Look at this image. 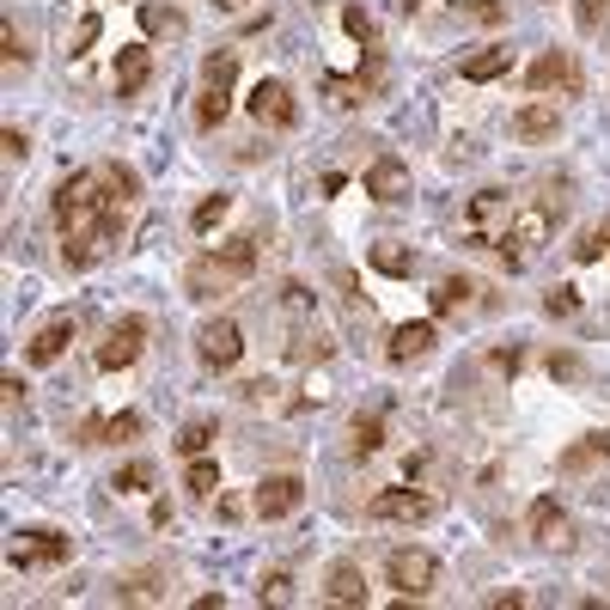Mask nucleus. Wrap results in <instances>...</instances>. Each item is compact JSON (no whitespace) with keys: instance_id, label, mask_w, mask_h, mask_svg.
<instances>
[{"instance_id":"nucleus-32","label":"nucleus","mask_w":610,"mask_h":610,"mask_svg":"<svg viewBox=\"0 0 610 610\" xmlns=\"http://www.w3.org/2000/svg\"><path fill=\"white\" fill-rule=\"evenodd\" d=\"M544 312H549V318H574V312H580V293H574V287H549Z\"/></svg>"},{"instance_id":"nucleus-8","label":"nucleus","mask_w":610,"mask_h":610,"mask_svg":"<svg viewBox=\"0 0 610 610\" xmlns=\"http://www.w3.org/2000/svg\"><path fill=\"white\" fill-rule=\"evenodd\" d=\"M305 501V477H293V470H275V477L257 482V519H287L293 506Z\"/></svg>"},{"instance_id":"nucleus-1","label":"nucleus","mask_w":610,"mask_h":610,"mask_svg":"<svg viewBox=\"0 0 610 610\" xmlns=\"http://www.w3.org/2000/svg\"><path fill=\"white\" fill-rule=\"evenodd\" d=\"M251 275H257V239L244 232V239L196 257V263L184 269V287H189V299H220V293H232L239 281H251Z\"/></svg>"},{"instance_id":"nucleus-20","label":"nucleus","mask_w":610,"mask_h":610,"mask_svg":"<svg viewBox=\"0 0 610 610\" xmlns=\"http://www.w3.org/2000/svg\"><path fill=\"white\" fill-rule=\"evenodd\" d=\"M379 446H385V422H379V415H355V422H348V451H355V458H372Z\"/></svg>"},{"instance_id":"nucleus-22","label":"nucleus","mask_w":610,"mask_h":610,"mask_svg":"<svg viewBox=\"0 0 610 610\" xmlns=\"http://www.w3.org/2000/svg\"><path fill=\"white\" fill-rule=\"evenodd\" d=\"M506 67H513V50H477L465 55V80H501Z\"/></svg>"},{"instance_id":"nucleus-27","label":"nucleus","mask_w":610,"mask_h":610,"mask_svg":"<svg viewBox=\"0 0 610 610\" xmlns=\"http://www.w3.org/2000/svg\"><path fill=\"white\" fill-rule=\"evenodd\" d=\"M153 482H160V470L146 465V458H134V465H122L117 477H110V489H122V494H129V489H153Z\"/></svg>"},{"instance_id":"nucleus-41","label":"nucleus","mask_w":610,"mask_h":610,"mask_svg":"<svg viewBox=\"0 0 610 610\" xmlns=\"http://www.w3.org/2000/svg\"><path fill=\"white\" fill-rule=\"evenodd\" d=\"M220 7H251V0H220Z\"/></svg>"},{"instance_id":"nucleus-19","label":"nucleus","mask_w":610,"mask_h":610,"mask_svg":"<svg viewBox=\"0 0 610 610\" xmlns=\"http://www.w3.org/2000/svg\"><path fill=\"white\" fill-rule=\"evenodd\" d=\"M525 525H531L537 544H562V525H568V519H562V501H556V494H537L531 513H525Z\"/></svg>"},{"instance_id":"nucleus-10","label":"nucleus","mask_w":610,"mask_h":610,"mask_svg":"<svg viewBox=\"0 0 610 610\" xmlns=\"http://www.w3.org/2000/svg\"><path fill=\"white\" fill-rule=\"evenodd\" d=\"M372 519H397V525H422V519H434V494L422 489H385V494H372Z\"/></svg>"},{"instance_id":"nucleus-29","label":"nucleus","mask_w":610,"mask_h":610,"mask_svg":"<svg viewBox=\"0 0 610 610\" xmlns=\"http://www.w3.org/2000/svg\"><path fill=\"white\" fill-rule=\"evenodd\" d=\"M324 92H330L342 110H355L360 98H367V74H360V80H336V74H324Z\"/></svg>"},{"instance_id":"nucleus-39","label":"nucleus","mask_w":610,"mask_h":610,"mask_svg":"<svg viewBox=\"0 0 610 610\" xmlns=\"http://www.w3.org/2000/svg\"><path fill=\"white\" fill-rule=\"evenodd\" d=\"M574 13H580V31H598V25H604V0H580Z\"/></svg>"},{"instance_id":"nucleus-4","label":"nucleus","mask_w":610,"mask_h":610,"mask_svg":"<svg viewBox=\"0 0 610 610\" xmlns=\"http://www.w3.org/2000/svg\"><path fill=\"white\" fill-rule=\"evenodd\" d=\"M385 580L397 586V598H427L439 586V562L427 549H391L385 556Z\"/></svg>"},{"instance_id":"nucleus-5","label":"nucleus","mask_w":610,"mask_h":610,"mask_svg":"<svg viewBox=\"0 0 610 610\" xmlns=\"http://www.w3.org/2000/svg\"><path fill=\"white\" fill-rule=\"evenodd\" d=\"M141 348H146V318H117L110 324V336L98 342V372H122V367H134L141 360Z\"/></svg>"},{"instance_id":"nucleus-31","label":"nucleus","mask_w":610,"mask_h":610,"mask_svg":"<svg viewBox=\"0 0 610 610\" xmlns=\"http://www.w3.org/2000/svg\"><path fill=\"white\" fill-rule=\"evenodd\" d=\"M208 439H214V422H189L184 434H177V451H184V458H201V451H208Z\"/></svg>"},{"instance_id":"nucleus-37","label":"nucleus","mask_w":610,"mask_h":610,"mask_svg":"<svg viewBox=\"0 0 610 610\" xmlns=\"http://www.w3.org/2000/svg\"><path fill=\"white\" fill-rule=\"evenodd\" d=\"M0 153H7V165H19L31 153V141H25V129H7L0 134Z\"/></svg>"},{"instance_id":"nucleus-12","label":"nucleus","mask_w":610,"mask_h":610,"mask_svg":"<svg viewBox=\"0 0 610 610\" xmlns=\"http://www.w3.org/2000/svg\"><path fill=\"white\" fill-rule=\"evenodd\" d=\"M434 342H439V330L434 324H397V330H391V342H385V355H391V367H410V360H427L434 355Z\"/></svg>"},{"instance_id":"nucleus-34","label":"nucleus","mask_w":610,"mask_h":610,"mask_svg":"<svg viewBox=\"0 0 610 610\" xmlns=\"http://www.w3.org/2000/svg\"><path fill=\"white\" fill-rule=\"evenodd\" d=\"M160 592V574H134L129 586H117V598H129V604H141V598H153Z\"/></svg>"},{"instance_id":"nucleus-16","label":"nucleus","mask_w":610,"mask_h":610,"mask_svg":"<svg viewBox=\"0 0 610 610\" xmlns=\"http://www.w3.org/2000/svg\"><path fill=\"white\" fill-rule=\"evenodd\" d=\"M610 465V434H586L562 451V477H586V470Z\"/></svg>"},{"instance_id":"nucleus-18","label":"nucleus","mask_w":610,"mask_h":610,"mask_svg":"<svg viewBox=\"0 0 610 610\" xmlns=\"http://www.w3.org/2000/svg\"><path fill=\"white\" fill-rule=\"evenodd\" d=\"M324 598H330V604H342V610H360V604H367V574H360L355 562H336Z\"/></svg>"},{"instance_id":"nucleus-11","label":"nucleus","mask_w":610,"mask_h":610,"mask_svg":"<svg viewBox=\"0 0 610 610\" xmlns=\"http://www.w3.org/2000/svg\"><path fill=\"white\" fill-rule=\"evenodd\" d=\"M525 86H531V92H580V67H574L562 50H544L537 62H531Z\"/></svg>"},{"instance_id":"nucleus-26","label":"nucleus","mask_w":610,"mask_h":610,"mask_svg":"<svg viewBox=\"0 0 610 610\" xmlns=\"http://www.w3.org/2000/svg\"><path fill=\"white\" fill-rule=\"evenodd\" d=\"M372 269H379V275H415V257L403 251V244H379V251H372Z\"/></svg>"},{"instance_id":"nucleus-13","label":"nucleus","mask_w":610,"mask_h":610,"mask_svg":"<svg viewBox=\"0 0 610 610\" xmlns=\"http://www.w3.org/2000/svg\"><path fill=\"white\" fill-rule=\"evenodd\" d=\"M367 196H372V201H403V196H410V165H403L397 153L372 160V165H367Z\"/></svg>"},{"instance_id":"nucleus-35","label":"nucleus","mask_w":610,"mask_h":610,"mask_svg":"<svg viewBox=\"0 0 610 610\" xmlns=\"http://www.w3.org/2000/svg\"><path fill=\"white\" fill-rule=\"evenodd\" d=\"M458 13L482 19V25H501V19H506V7H501V0H465V7H458Z\"/></svg>"},{"instance_id":"nucleus-9","label":"nucleus","mask_w":610,"mask_h":610,"mask_svg":"<svg viewBox=\"0 0 610 610\" xmlns=\"http://www.w3.org/2000/svg\"><path fill=\"white\" fill-rule=\"evenodd\" d=\"M67 556H74V544L62 531H25L13 544V568H62Z\"/></svg>"},{"instance_id":"nucleus-15","label":"nucleus","mask_w":610,"mask_h":610,"mask_svg":"<svg viewBox=\"0 0 610 610\" xmlns=\"http://www.w3.org/2000/svg\"><path fill=\"white\" fill-rule=\"evenodd\" d=\"M67 342H74V318H50V324H43V330L25 342V360H31V367H50V360L67 355Z\"/></svg>"},{"instance_id":"nucleus-36","label":"nucleus","mask_w":610,"mask_h":610,"mask_svg":"<svg viewBox=\"0 0 610 610\" xmlns=\"http://www.w3.org/2000/svg\"><path fill=\"white\" fill-rule=\"evenodd\" d=\"M287 568H275V574H263V592H257V598H263V604H287Z\"/></svg>"},{"instance_id":"nucleus-3","label":"nucleus","mask_w":610,"mask_h":610,"mask_svg":"<svg viewBox=\"0 0 610 610\" xmlns=\"http://www.w3.org/2000/svg\"><path fill=\"white\" fill-rule=\"evenodd\" d=\"M549 232H556V208H525V214H513V226H506V239H501V263H506V269H525L531 257L549 244Z\"/></svg>"},{"instance_id":"nucleus-2","label":"nucleus","mask_w":610,"mask_h":610,"mask_svg":"<svg viewBox=\"0 0 610 610\" xmlns=\"http://www.w3.org/2000/svg\"><path fill=\"white\" fill-rule=\"evenodd\" d=\"M232 80H239V55L214 50L201 62V98H196V129H220L226 110H232Z\"/></svg>"},{"instance_id":"nucleus-38","label":"nucleus","mask_w":610,"mask_h":610,"mask_svg":"<svg viewBox=\"0 0 610 610\" xmlns=\"http://www.w3.org/2000/svg\"><path fill=\"white\" fill-rule=\"evenodd\" d=\"M489 367H494V372H506V379H513V372L525 367V348H494V355H489Z\"/></svg>"},{"instance_id":"nucleus-21","label":"nucleus","mask_w":610,"mask_h":610,"mask_svg":"<svg viewBox=\"0 0 610 610\" xmlns=\"http://www.w3.org/2000/svg\"><path fill=\"white\" fill-rule=\"evenodd\" d=\"M141 25L153 31V37H184V13L165 7V0H141Z\"/></svg>"},{"instance_id":"nucleus-7","label":"nucleus","mask_w":610,"mask_h":610,"mask_svg":"<svg viewBox=\"0 0 610 610\" xmlns=\"http://www.w3.org/2000/svg\"><path fill=\"white\" fill-rule=\"evenodd\" d=\"M251 117L263 122V129H293V122H299L293 86H287V80H257V92H251Z\"/></svg>"},{"instance_id":"nucleus-14","label":"nucleus","mask_w":610,"mask_h":610,"mask_svg":"<svg viewBox=\"0 0 610 610\" xmlns=\"http://www.w3.org/2000/svg\"><path fill=\"white\" fill-rule=\"evenodd\" d=\"M513 134L519 141H556L562 134V105H544V98H537V105H519L513 110Z\"/></svg>"},{"instance_id":"nucleus-24","label":"nucleus","mask_w":610,"mask_h":610,"mask_svg":"<svg viewBox=\"0 0 610 610\" xmlns=\"http://www.w3.org/2000/svg\"><path fill=\"white\" fill-rule=\"evenodd\" d=\"M342 31L360 43V50H379V25H372L367 7H342Z\"/></svg>"},{"instance_id":"nucleus-6","label":"nucleus","mask_w":610,"mask_h":610,"mask_svg":"<svg viewBox=\"0 0 610 610\" xmlns=\"http://www.w3.org/2000/svg\"><path fill=\"white\" fill-rule=\"evenodd\" d=\"M196 355H201V367H214V372H226V367H239V355H244V330L232 318H208L196 330Z\"/></svg>"},{"instance_id":"nucleus-25","label":"nucleus","mask_w":610,"mask_h":610,"mask_svg":"<svg viewBox=\"0 0 610 610\" xmlns=\"http://www.w3.org/2000/svg\"><path fill=\"white\" fill-rule=\"evenodd\" d=\"M184 489L196 494V501H214V489H220V465H214V458H196L189 477H184Z\"/></svg>"},{"instance_id":"nucleus-23","label":"nucleus","mask_w":610,"mask_h":610,"mask_svg":"<svg viewBox=\"0 0 610 610\" xmlns=\"http://www.w3.org/2000/svg\"><path fill=\"white\" fill-rule=\"evenodd\" d=\"M470 293H477V287H470V281L446 275V281H439V287H434V312H439V318H451V312H465V305H470Z\"/></svg>"},{"instance_id":"nucleus-33","label":"nucleus","mask_w":610,"mask_h":610,"mask_svg":"<svg viewBox=\"0 0 610 610\" xmlns=\"http://www.w3.org/2000/svg\"><path fill=\"white\" fill-rule=\"evenodd\" d=\"M574 251H580V263H598V257H604V251H610V220H604V226H598V232H586V239H580V244H574Z\"/></svg>"},{"instance_id":"nucleus-17","label":"nucleus","mask_w":610,"mask_h":610,"mask_svg":"<svg viewBox=\"0 0 610 610\" xmlns=\"http://www.w3.org/2000/svg\"><path fill=\"white\" fill-rule=\"evenodd\" d=\"M146 80H153V50H146V43H129V50L117 55V92L134 98Z\"/></svg>"},{"instance_id":"nucleus-30","label":"nucleus","mask_w":610,"mask_h":610,"mask_svg":"<svg viewBox=\"0 0 610 610\" xmlns=\"http://www.w3.org/2000/svg\"><path fill=\"white\" fill-rule=\"evenodd\" d=\"M226 208H232V201H226V196H208V201H196V214H189V226H196V232H214V226L226 220Z\"/></svg>"},{"instance_id":"nucleus-40","label":"nucleus","mask_w":610,"mask_h":610,"mask_svg":"<svg viewBox=\"0 0 610 610\" xmlns=\"http://www.w3.org/2000/svg\"><path fill=\"white\" fill-rule=\"evenodd\" d=\"M549 372H556V379H580V360L562 355V348H556V355H549Z\"/></svg>"},{"instance_id":"nucleus-28","label":"nucleus","mask_w":610,"mask_h":610,"mask_svg":"<svg viewBox=\"0 0 610 610\" xmlns=\"http://www.w3.org/2000/svg\"><path fill=\"white\" fill-rule=\"evenodd\" d=\"M0 55H7V67H31V50H25L13 19H0Z\"/></svg>"}]
</instances>
